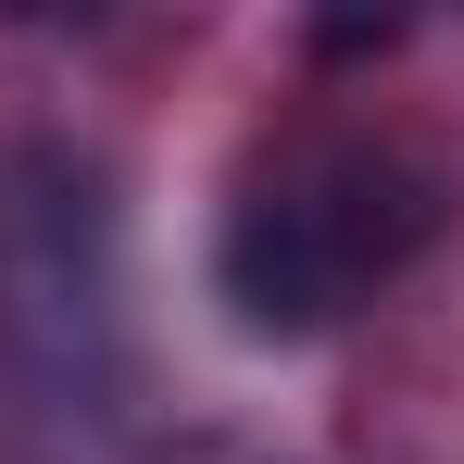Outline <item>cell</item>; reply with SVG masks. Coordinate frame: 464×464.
I'll return each instance as SVG.
<instances>
[{
  "label": "cell",
  "instance_id": "1",
  "mask_svg": "<svg viewBox=\"0 0 464 464\" xmlns=\"http://www.w3.org/2000/svg\"><path fill=\"white\" fill-rule=\"evenodd\" d=\"M427 176L377 139H289L227 214V302L264 339H314L352 302H377L401 251L427 238Z\"/></svg>",
  "mask_w": 464,
  "mask_h": 464
}]
</instances>
